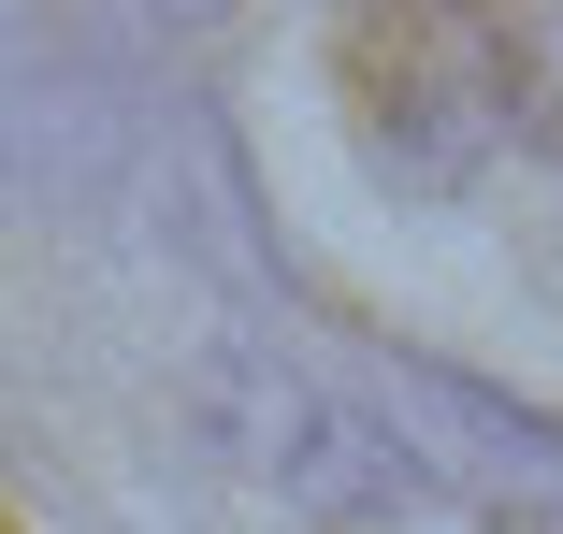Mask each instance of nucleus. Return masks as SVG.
I'll return each instance as SVG.
<instances>
[{
	"instance_id": "1",
	"label": "nucleus",
	"mask_w": 563,
	"mask_h": 534,
	"mask_svg": "<svg viewBox=\"0 0 563 534\" xmlns=\"http://www.w3.org/2000/svg\"><path fill=\"white\" fill-rule=\"evenodd\" d=\"M159 15H217V0H159Z\"/></svg>"
}]
</instances>
